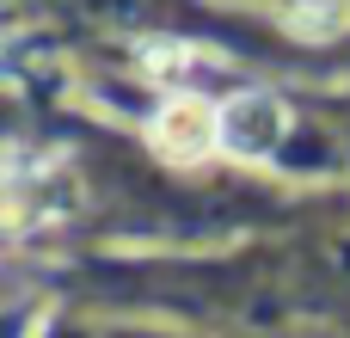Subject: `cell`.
I'll return each instance as SVG.
<instances>
[{
  "label": "cell",
  "mask_w": 350,
  "mask_h": 338,
  "mask_svg": "<svg viewBox=\"0 0 350 338\" xmlns=\"http://www.w3.org/2000/svg\"><path fill=\"white\" fill-rule=\"evenodd\" d=\"M289 135V111L271 92H234L221 105V148L240 160H271L277 142Z\"/></svg>",
  "instance_id": "1"
},
{
  "label": "cell",
  "mask_w": 350,
  "mask_h": 338,
  "mask_svg": "<svg viewBox=\"0 0 350 338\" xmlns=\"http://www.w3.org/2000/svg\"><path fill=\"white\" fill-rule=\"evenodd\" d=\"M148 135H154L160 154H172V160H197V154L221 148V105L178 92V99H166V105L154 111Z\"/></svg>",
  "instance_id": "2"
},
{
  "label": "cell",
  "mask_w": 350,
  "mask_h": 338,
  "mask_svg": "<svg viewBox=\"0 0 350 338\" xmlns=\"http://www.w3.org/2000/svg\"><path fill=\"white\" fill-rule=\"evenodd\" d=\"M135 55H142V74H148V80H166V86L197 80V74L209 68V49H197V43H185V37H148Z\"/></svg>",
  "instance_id": "3"
},
{
  "label": "cell",
  "mask_w": 350,
  "mask_h": 338,
  "mask_svg": "<svg viewBox=\"0 0 350 338\" xmlns=\"http://www.w3.org/2000/svg\"><path fill=\"white\" fill-rule=\"evenodd\" d=\"M283 25L301 43H332V37L350 31V0H289L283 6Z\"/></svg>",
  "instance_id": "4"
}]
</instances>
